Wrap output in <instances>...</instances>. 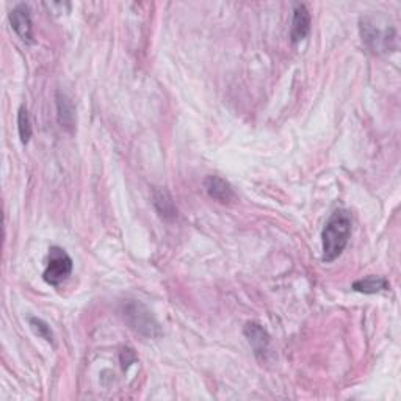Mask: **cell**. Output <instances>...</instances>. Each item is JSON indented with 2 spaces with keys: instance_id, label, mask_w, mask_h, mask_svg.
<instances>
[{
  "instance_id": "obj_1",
  "label": "cell",
  "mask_w": 401,
  "mask_h": 401,
  "mask_svg": "<svg viewBox=\"0 0 401 401\" xmlns=\"http://www.w3.org/2000/svg\"><path fill=\"white\" fill-rule=\"evenodd\" d=\"M351 237V216L346 210H336L324 224L322 232L323 262L331 263L339 259Z\"/></svg>"
},
{
  "instance_id": "obj_2",
  "label": "cell",
  "mask_w": 401,
  "mask_h": 401,
  "mask_svg": "<svg viewBox=\"0 0 401 401\" xmlns=\"http://www.w3.org/2000/svg\"><path fill=\"white\" fill-rule=\"evenodd\" d=\"M359 30L362 41L366 43V46L381 54V52H389L395 48L397 33L395 28L389 21L380 14H368V16H362L359 21Z\"/></svg>"
},
{
  "instance_id": "obj_3",
  "label": "cell",
  "mask_w": 401,
  "mask_h": 401,
  "mask_svg": "<svg viewBox=\"0 0 401 401\" xmlns=\"http://www.w3.org/2000/svg\"><path fill=\"white\" fill-rule=\"evenodd\" d=\"M123 317L126 323L131 326L137 334L155 339L162 336L160 324L157 323L153 312L138 301H127L123 306Z\"/></svg>"
},
{
  "instance_id": "obj_4",
  "label": "cell",
  "mask_w": 401,
  "mask_h": 401,
  "mask_svg": "<svg viewBox=\"0 0 401 401\" xmlns=\"http://www.w3.org/2000/svg\"><path fill=\"white\" fill-rule=\"evenodd\" d=\"M72 273V259L63 248L52 246L49 249L48 265L43 273V279L49 285H60Z\"/></svg>"
},
{
  "instance_id": "obj_5",
  "label": "cell",
  "mask_w": 401,
  "mask_h": 401,
  "mask_svg": "<svg viewBox=\"0 0 401 401\" xmlns=\"http://www.w3.org/2000/svg\"><path fill=\"white\" fill-rule=\"evenodd\" d=\"M245 336L249 345L253 348V353L260 362H267L271 356V339L262 324L256 322H249L245 326Z\"/></svg>"
},
{
  "instance_id": "obj_6",
  "label": "cell",
  "mask_w": 401,
  "mask_h": 401,
  "mask_svg": "<svg viewBox=\"0 0 401 401\" xmlns=\"http://www.w3.org/2000/svg\"><path fill=\"white\" fill-rule=\"evenodd\" d=\"M10 22L16 35L24 41H33V24L28 5L18 4L10 11Z\"/></svg>"
},
{
  "instance_id": "obj_7",
  "label": "cell",
  "mask_w": 401,
  "mask_h": 401,
  "mask_svg": "<svg viewBox=\"0 0 401 401\" xmlns=\"http://www.w3.org/2000/svg\"><path fill=\"white\" fill-rule=\"evenodd\" d=\"M204 188L212 199H215L221 204H229L236 199L232 185L218 176H207L204 180Z\"/></svg>"
},
{
  "instance_id": "obj_8",
  "label": "cell",
  "mask_w": 401,
  "mask_h": 401,
  "mask_svg": "<svg viewBox=\"0 0 401 401\" xmlns=\"http://www.w3.org/2000/svg\"><path fill=\"white\" fill-rule=\"evenodd\" d=\"M309 32H310V13L307 10V6L304 4L295 5L292 32H290L292 43L297 44L302 41L309 35Z\"/></svg>"
},
{
  "instance_id": "obj_9",
  "label": "cell",
  "mask_w": 401,
  "mask_h": 401,
  "mask_svg": "<svg viewBox=\"0 0 401 401\" xmlns=\"http://www.w3.org/2000/svg\"><path fill=\"white\" fill-rule=\"evenodd\" d=\"M57 111L60 126L72 132L75 127V107L70 96L63 92H57Z\"/></svg>"
},
{
  "instance_id": "obj_10",
  "label": "cell",
  "mask_w": 401,
  "mask_h": 401,
  "mask_svg": "<svg viewBox=\"0 0 401 401\" xmlns=\"http://www.w3.org/2000/svg\"><path fill=\"white\" fill-rule=\"evenodd\" d=\"M154 207L158 212V215H160L163 219H174L177 216V207L176 204H174L172 196L170 194L168 190H165V188H157L154 190Z\"/></svg>"
},
{
  "instance_id": "obj_11",
  "label": "cell",
  "mask_w": 401,
  "mask_h": 401,
  "mask_svg": "<svg viewBox=\"0 0 401 401\" xmlns=\"http://www.w3.org/2000/svg\"><path fill=\"white\" fill-rule=\"evenodd\" d=\"M389 282L388 279L383 276H367L364 279H359L353 284V290L359 292V293H366V295H373V293H380V292H385L389 290Z\"/></svg>"
},
{
  "instance_id": "obj_12",
  "label": "cell",
  "mask_w": 401,
  "mask_h": 401,
  "mask_svg": "<svg viewBox=\"0 0 401 401\" xmlns=\"http://www.w3.org/2000/svg\"><path fill=\"white\" fill-rule=\"evenodd\" d=\"M18 131H19L21 141L24 143V145H27L30 138H32V123H30L28 110L27 107H24V105H22L18 113Z\"/></svg>"
},
{
  "instance_id": "obj_13",
  "label": "cell",
  "mask_w": 401,
  "mask_h": 401,
  "mask_svg": "<svg viewBox=\"0 0 401 401\" xmlns=\"http://www.w3.org/2000/svg\"><path fill=\"white\" fill-rule=\"evenodd\" d=\"M28 322H30V326H32L35 334L43 337L49 344H54V334H52L50 326L46 322L41 320V319H36V317H32V319H30Z\"/></svg>"
}]
</instances>
